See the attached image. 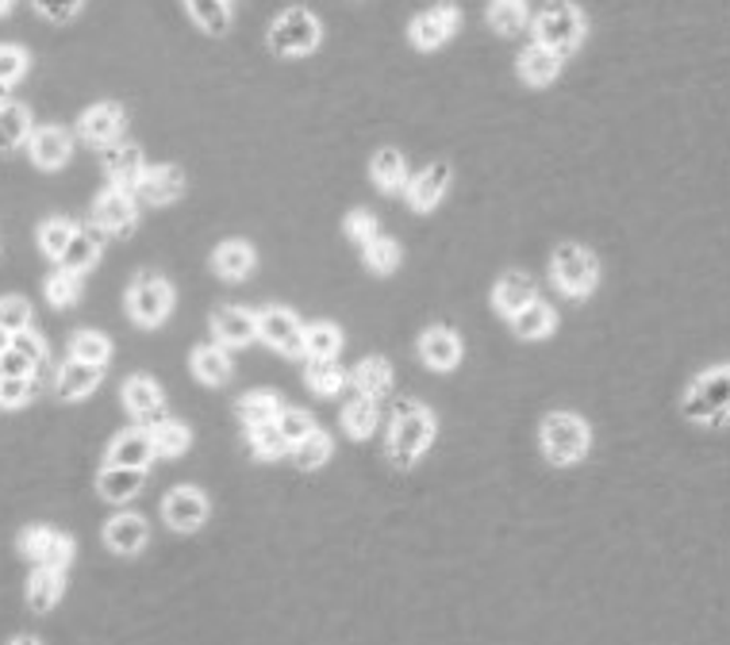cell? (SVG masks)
<instances>
[{
  "label": "cell",
  "instance_id": "cell-28",
  "mask_svg": "<svg viewBox=\"0 0 730 645\" xmlns=\"http://www.w3.org/2000/svg\"><path fill=\"white\" fill-rule=\"evenodd\" d=\"M258 258H254V246L239 243V238H228V243L215 246L212 254V269L223 277V281H246L254 274Z\"/></svg>",
  "mask_w": 730,
  "mask_h": 645
},
{
  "label": "cell",
  "instance_id": "cell-12",
  "mask_svg": "<svg viewBox=\"0 0 730 645\" xmlns=\"http://www.w3.org/2000/svg\"><path fill=\"white\" fill-rule=\"evenodd\" d=\"M123 127H128V112H123L120 104H112V100H104V104H92L89 112L77 120V135L85 138L89 146H112L120 143Z\"/></svg>",
  "mask_w": 730,
  "mask_h": 645
},
{
  "label": "cell",
  "instance_id": "cell-55",
  "mask_svg": "<svg viewBox=\"0 0 730 645\" xmlns=\"http://www.w3.org/2000/svg\"><path fill=\"white\" fill-rule=\"evenodd\" d=\"M31 372H35V362H27L20 349L8 346L4 354H0V377H31Z\"/></svg>",
  "mask_w": 730,
  "mask_h": 645
},
{
  "label": "cell",
  "instance_id": "cell-52",
  "mask_svg": "<svg viewBox=\"0 0 730 645\" xmlns=\"http://www.w3.org/2000/svg\"><path fill=\"white\" fill-rule=\"evenodd\" d=\"M51 538H54V531H51V526H27V531L20 534V549L31 557V561H38V565H43L46 549H51Z\"/></svg>",
  "mask_w": 730,
  "mask_h": 645
},
{
  "label": "cell",
  "instance_id": "cell-58",
  "mask_svg": "<svg viewBox=\"0 0 730 645\" xmlns=\"http://www.w3.org/2000/svg\"><path fill=\"white\" fill-rule=\"evenodd\" d=\"M8 645H38V642H35V638H27V634H23V638H12Z\"/></svg>",
  "mask_w": 730,
  "mask_h": 645
},
{
  "label": "cell",
  "instance_id": "cell-37",
  "mask_svg": "<svg viewBox=\"0 0 730 645\" xmlns=\"http://www.w3.org/2000/svg\"><path fill=\"white\" fill-rule=\"evenodd\" d=\"M331 449H335L331 446V434L316 426L305 442H297V446L289 449V457H292V465H297L300 472H312V469H320V465H328Z\"/></svg>",
  "mask_w": 730,
  "mask_h": 645
},
{
  "label": "cell",
  "instance_id": "cell-30",
  "mask_svg": "<svg viewBox=\"0 0 730 645\" xmlns=\"http://www.w3.org/2000/svg\"><path fill=\"white\" fill-rule=\"evenodd\" d=\"M351 385L358 388V396H369V400H377V396H385L388 388H392V365L385 362V357H362L358 365H354L351 372Z\"/></svg>",
  "mask_w": 730,
  "mask_h": 645
},
{
  "label": "cell",
  "instance_id": "cell-20",
  "mask_svg": "<svg viewBox=\"0 0 730 645\" xmlns=\"http://www.w3.org/2000/svg\"><path fill=\"white\" fill-rule=\"evenodd\" d=\"M212 334L220 346H246V342L258 338V315L246 312V308H215Z\"/></svg>",
  "mask_w": 730,
  "mask_h": 645
},
{
  "label": "cell",
  "instance_id": "cell-17",
  "mask_svg": "<svg viewBox=\"0 0 730 645\" xmlns=\"http://www.w3.org/2000/svg\"><path fill=\"white\" fill-rule=\"evenodd\" d=\"M27 154L38 169H62L74 154V138L66 127H35L27 135Z\"/></svg>",
  "mask_w": 730,
  "mask_h": 645
},
{
  "label": "cell",
  "instance_id": "cell-48",
  "mask_svg": "<svg viewBox=\"0 0 730 645\" xmlns=\"http://www.w3.org/2000/svg\"><path fill=\"white\" fill-rule=\"evenodd\" d=\"M31 326V304L23 297H4L0 300V331L23 334Z\"/></svg>",
  "mask_w": 730,
  "mask_h": 645
},
{
  "label": "cell",
  "instance_id": "cell-49",
  "mask_svg": "<svg viewBox=\"0 0 730 645\" xmlns=\"http://www.w3.org/2000/svg\"><path fill=\"white\" fill-rule=\"evenodd\" d=\"M343 227H346V235H351L358 246H369L373 238L380 235V223H377V215H373V212H365V208H354V212L346 215V223H343Z\"/></svg>",
  "mask_w": 730,
  "mask_h": 645
},
{
  "label": "cell",
  "instance_id": "cell-23",
  "mask_svg": "<svg viewBox=\"0 0 730 645\" xmlns=\"http://www.w3.org/2000/svg\"><path fill=\"white\" fill-rule=\"evenodd\" d=\"M369 177H373V185H377L380 192L396 197V192H403L408 189V181H411L408 158H403L396 146H380V151L373 154V162H369Z\"/></svg>",
  "mask_w": 730,
  "mask_h": 645
},
{
  "label": "cell",
  "instance_id": "cell-25",
  "mask_svg": "<svg viewBox=\"0 0 730 645\" xmlns=\"http://www.w3.org/2000/svg\"><path fill=\"white\" fill-rule=\"evenodd\" d=\"M146 485V469H128V465H104L97 477V492L104 496L108 503H128L143 492Z\"/></svg>",
  "mask_w": 730,
  "mask_h": 645
},
{
  "label": "cell",
  "instance_id": "cell-4",
  "mask_svg": "<svg viewBox=\"0 0 730 645\" xmlns=\"http://www.w3.org/2000/svg\"><path fill=\"white\" fill-rule=\"evenodd\" d=\"M534 43L550 46L554 54H573L585 38V12H580L573 0H546L539 8V15L531 20Z\"/></svg>",
  "mask_w": 730,
  "mask_h": 645
},
{
  "label": "cell",
  "instance_id": "cell-3",
  "mask_svg": "<svg viewBox=\"0 0 730 645\" xmlns=\"http://www.w3.org/2000/svg\"><path fill=\"white\" fill-rule=\"evenodd\" d=\"M539 442L546 461L554 465H580L593 449V431L580 415L573 411H550L539 426Z\"/></svg>",
  "mask_w": 730,
  "mask_h": 645
},
{
  "label": "cell",
  "instance_id": "cell-38",
  "mask_svg": "<svg viewBox=\"0 0 730 645\" xmlns=\"http://www.w3.org/2000/svg\"><path fill=\"white\" fill-rule=\"evenodd\" d=\"M69 357L85 365H108L112 362V338L100 331H77L69 338Z\"/></svg>",
  "mask_w": 730,
  "mask_h": 645
},
{
  "label": "cell",
  "instance_id": "cell-43",
  "mask_svg": "<svg viewBox=\"0 0 730 645\" xmlns=\"http://www.w3.org/2000/svg\"><path fill=\"white\" fill-rule=\"evenodd\" d=\"M343 349V331L335 323L305 326V357H339Z\"/></svg>",
  "mask_w": 730,
  "mask_h": 645
},
{
  "label": "cell",
  "instance_id": "cell-60",
  "mask_svg": "<svg viewBox=\"0 0 730 645\" xmlns=\"http://www.w3.org/2000/svg\"><path fill=\"white\" fill-rule=\"evenodd\" d=\"M4 100H8V85L0 81V104H4Z\"/></svg>",
  "mask_w": 730,
  "mask_h": 645
},
{
  "label": "cell",
  "instance_id": "cell-1",
  "mask_svg": "<svg viewBox=\"0 0 730 645\" xmlns=\"http://www.w3.org/2000/svg\"><path fill=\"white\" fill-rule=\"evenodd\" d=\"M434 442V415L416 400L392 403V426H388V457L396 469H411L427 446Z\"/></svg>",
  "mask_w": 730,
  "mask_h": 645
},
{
  "label": "cell",
  "instance_id": "cell-13",
  "mask_svg": "<svg viewBox=\"0 0 730 645\" xmlns=\"http://www.w3.org/2000/svg\"><path fill=\"white\" fill-rule=\"evenodd\" d=\"M450 181H454L450 162H431V166L419 169V174L411 177L408 189H403V197H408V204L416 208V212H434V208L446 200Z\"/></svg>",
  "mask_w": 730,
  "mask_h": 645
},
{
  "label": "cell",
  "instance_id": "cell-29",
  "mask_svg": "<svg viewBox=\"0 0 730 645\" xmlns=\"http://www.w3.org/2000/svg\"><path fill=\"white\" fill-rule=\"evenodd\" d=\"M100 380H104V365H85L69 357L58 372V396L62 400H85V396L97 392Z\"/></svg>",
  "mask_w": 730,
  "mask_h": 645
},
{
  "label": "cell",
  "instance_id": "cell-6",
  "mask_svg": "<svg viewBox=\"0 0 730 645\" xmlns=\"http://www.w3.org/2000/svg\"><path fill=\"white\" fill-rule=\"evenodd\" d=\"M320 38H323V27L308 8H285V12L269 23L266 43H269V51L281 54V58H305V54H312L316 46H320Z\"/></svg>",
  "mask_w": 730,
  "mask_h": 645
},
{
  "label": "cell",
  "instance_id": "cell-47",
  "mask_svg": "<svg viewBox=\"0 0 730 645\" xmlns=\"http://www.w3.org/2000/svg\"><path fill=\"white\" fill-rule=\"evenodd\" d=\"M77 297H81V277L69 274V269H58V274L46 281V300H51L54 308L77 304Z\"/></svg>",
  "mask_w": 730,
  "mask_h": 645
},
{
  "label": "cell",
  "instance_id": "cell-50",
  "mask_svg": "<svg viewBox=\"0 0 730 645\" xmlns=\"http://www.w3.org/2000/svg\"><path fill=\"white\" fill-rule=\"evenodd\" d=\"M35 396L31 377H0V408H23Z\"/></svg>",
  "mask_w": 730,
  "mask_h": 645
},
{
  "label": "cell",
  "instance_id": "cell-56",
  "mask_svg": "<svg viewBox=\"0 0 730 645\" xmlns=\"http://www.w3.org/2000/svg\"><path fill=\"white\" fill-rule=\"evenodd\" d=\"M12 349H20L23 357H27V362H43V354H46V346H43V338H35V334H12Z\"/></svg>",
  "mask_w": 730,
  "mask_h": 645
},
{
  "label": "cell",
  "instance_id": "cell-11",
  "mask_svg": "<svg viewBox=\"0 0 730 645\" xmlns=\"http://www.w3.org/2000/svg\"><path fill=\"white\" fill-rule=\"evenodd\" d=\"M92 223H97L104 235H123L128 238L131 231L139 227V200L135 192H123V189H108L100 192L97 208H92Z\"/></svg>",
  "mask_w": 730,
  "mask_h": 645
},
{
  "label": "cell",
  "instance_id": "cell-42",
  "mask_svg": "<svg viewBox=\"0 0 730 645\" xmlns=\"http://www.w3.org/2000/svg\"><path fill=\"white\" fill-rule=\"evenodd\" d=\"M74 231H77L74 220H66V215H54V220H46L43 227H38V251H43L46 258L58 262L62 254H66V246H69V238H74Z\"/></svg>",
  "mask_w": 730,
  "mask_h": 645
},
{
  "label": "cell",
  "instance_id": "cell-8",
  "mask_svg": "<svg viewBox=\"0 0 730 645\" xmlns=\"http://www.w3.org/2000/svg\"><path fill=\"white\" fill-rule=\"evenodd\" d=\"M457 27H462V12H457V4L442 0V4L423 8V12L411 20L408 38L416 51H439V46H446L450 38L457 35Z\"/></svg>",
  "mask_w": 730,
  "mask_h": 645
},
{
  "label": "cell",
  "instance_id": "cell-57",
  "mask_svg": "<svg viewBox=\"0 0 730 645\" xmlns=\"http://www.w3.org/2000/svg\"><path fill=\"white\" fill-rule=\"evenodd\" d=\"M8 346H12V334H8V331H0V354H4Z\"/></svg>",
  "mask_w": 730,
  "mask_h": 645
},
{
  "label": "cell",
  "instance_id": "cell-14",
  "mask_svg": "<svg viewBox=\"0 0 730 645\" xmlns=\"http://www.w3.org/2000/svg\"><path fill=\"white\" fill-rule=\"evenodd\" d=\"M123 408L146 426L162 423L166 419V396H162L158 380L146 377V372H135V377L123 380Z\"/></svg>",
  "mask_w": 730,
  "mask_h": 645
},
{
  "label": "cell",
  "instance_id": "cell-32",
  "mask_svg": "<svg viewBox=\"0 0 730 645\" xmlns=\"http://www.w3.org/2000/svg\"><path fill=\"white\" fill-rule=\"evenodd\" d=\"M62 588H66L62 572H58V569H46V565H38V569L31 572V580H27V603H31V611L46 615V611H51L54 603L62 600Z\"/></svg>",
  "mask_w": 730,
  "mask_h": 645
},
{
  "label": "cell",
  "instance_id": "cell-34",
  "mask_svg": "<svg viewBox=\"0 0 730 645\" xmlns=\"http://www.w3.org/2000/svg\"><path fill=\"white\" fill-rule=\"evenodd\" d=\"M31 135V112L23 104H0V154H12L27 143Z\"/></svg>",
  "mask_w": 730,
  "mask_h": 645
},
{
  "label": "cell",
  "instance_id": "cell-19",
  "mask_svg": "<svg viewBox=\"0 0 730 645\" xmlns=\"http://www.w3.org/2000/svg\"><path fill=\"white\" fill-rule=\"evenodd\" d=\"M531 300H539V289H534V277L523 274V269H508V274L496 281L493 289V304L496 312H504L511 320L516 312H523Z\"/></svg>",
  "mask_w": 730,
  "mask_h": 645
},
{
  "label": "cell",
  "instance_id": "cell-26",
  "mask_svg": "<svg viewBox=\"0 0 730 645\" xmlns=\"http://www.w3.org/2000/svg\"><path fill=\"white\" fill-rule=\"evenodd\" d=\"M557 74H562V54H554L550 46L534 43L519 54V77H523V85H531V89H546V85H554Z\"/></svg>",
  "mask_w": 730,
  "mask_h": 645
},
{
  "label": "cell",
  "instance_id": "cell-45",
  "mask_svg": "<svg viewBox=\"0 0 730 645\" xmlns=\"http://www.w3.org/2000/svg\"><path fill=\"white\" fill-rule=\"evenodd\" d=\"M251 449H254V457H262V461H277V457L289 454V442H285V434L277 431V423H266V426H254L251 431Z\"/></svg>",
  "mask_w": 730,
  "mask_h": 645
},
{
  "label": "cell",
  "instance_id": "cell-16",
  "mask_svg": "<svg viewBox=\"0 0 730 645\" xmlns=\"http://www.w3.org/2000/svg\"><path fill=\"white\" fill-rule=\"evenodd\" d=\"M181 192H185V174L177 166H146L135 185V197L154 208L174 204Z\"/></svg>",
  "mask_w": 730,
  "mask_h": 645
},
{
  "label": "cell",
  "instance_id": "cell-39",
  "mask_svg": "<svg viewBox=\"0 0 730 645\" xmlns=\"http://www.w3.org/2000/svg\"><path fill=\"white\" fill-rule=\"evenodd\" d=\"M377 419H380L377 415V400H369V396H354V400L343 408L346 434H351V438H358V442H365L373 431H377Z\"/></svg>",
  "mask_w": 730,
  "mask_h": 645
},
{
  "label": "cell",
  "instance_id": "cell-9",
  "mask_svg": "<svg viewBox=\"0 0 730 645\" xmlns=\"http://www.w3.org/2000/svg\"><path fill=\"white\" fill-rule=\"evenodd\" d=\"M258 338L269 349L285 357H305V323L297 320V312L289 308H262L258 312Z\"/></svg>",
  "mask_w": 730,
  "mask_h": 645
},
{
  "label": "cell",
  "instance_id": "cell-18",
  "mask_svg": "<svg viewBox=\"0 0 730 645\" xmlns=\"http://www.w3.org/2000/svg\"><path fill=\"white\" fill-rule=\"evenodd\" d=\"M419 357H423L427 369L450 372L462 362V338H457L450 326H431V331L419 334Z\"/></svg>",
  "mask_w": 730,
  "mask_h": 645
},
{
  "label": "cell",
  "instance_id": "cell-33",
  "mask_svg": "<svg viewBox=\"0 0 730 645\" xmlns=\"http://www.w3.org/2000/svg\"><path fill=\"white\" fill-rule=\"evenodd\" d=\"M488 27L500 31V35H523L531 27V8L527 0H493L488 4Z\"/></svg>",
  "mask_w": 730,
  "mask_h": 645
},
{
  "label": "cell",
  "instance_id": "cell-53",
  "mask_svg": "<svg viewBox=\"0 0 730 645\" xmlns=\"http://www.w3.org/2000/svg\"><path fill=\"white\" fill-rule=\"evenodd\" d=\"M69 561H74V538H69V534H58V531H54L51 549H46L43 565H46V569L66 572V565H69Z\"/></svg>",
  "mask_w": 730,
  "mask_h": 645
},
{
  "label": "cell",
  "instance_id": "cell-10",
  "mask_svg": "<svg viewBox=\"0 0 730 645\" xmlns=\"http://www.w3.org/2000/svg\"><path fill=\"white\" fill-rule=\"evenodd\" d=\"M162 519H166L169 531L177 534H192L208 523V496L200 488H174V492L162 500Z\"/></svg>",
  "mask_w": 730,
  "mask_h": 645
},
{
  "label": "cell",
  "instance_id": "cell-2",
  "mask_svg": "<svg viewBox=\"0 0 730 645\" xmlns=\"http://www.w3.org/2000/svg\"><path fill=\"white\" fill-rule=\"evenodd\" d=\"M681 415H685L688 423H700V426H723L727 423L730 419V362L700 372V377L685 388Z\"/></svg>",
  "mask_w": 730,
  "mask_h": 645
},
{
  "label": "cell",
  "instance_id": "cell-41",
  "mask_svg": "<svg viewBox=\"0 0 730 645\" xmlns=\"http://www.w3.org/2000/svg\"><path fill=\"white\" fill-rule=\"evenodd\" d=\"M189 15L208 31V35H223L231 27V8L228 0H185Z\"/></svg>",
  "mask_w": 730,
  "mask_h": 645
},
{
  "label": "cell",
  "instance_id": "cell-27",
  "mask_svg": "<svg viewBox=\"0 0 730 645\" xmlns=\"http://www.w3.org/2000/svg\"><path fill=\"white\" fill-rule=\"evenodd\" d=\"M154 438H151V431H123V434H115V442H112V449H108V465H128V469H146V465L154 461Z\"/></svg>",
  "mask_w": 730,
  "mask_h": 645
},
{
  "label": "cell",
  "instance_id": "cell-54",
  "mask_svg": "<svg viewBox=\"0 0 730 645\" xmlns=\"http://www.w3.org/2000/svg\"><path fill=\"white\" fill-rule=\"evenodd\" d=\"M31 4H35L38 12L46 15V20L62 23V20H74V15H77V8H81L85 0H31Z\"/></svg>",
  "mask_w": 730,
  "mask_h": 645
},
{
  "label": "cell",
  "instance_id": "cell-7",
  "mask_svg": "<svg viewBox=\"0 0 730 645\" xmlns=\"http://www.w3.org/2000/svg\"><path fill=\"white\" fill-rule=\"evenodd\" d=\"M128 312L139 326H162L174 312V285L158 274H139L128 289Z\"/></svg>",
  "mask_w": 730,
  "mask_h": 645
},
{
  "label": "cell",
  "instance_id": "cell-21",
  "mask_svg": "<svg viewBox=\"0 0 730 645\" xmlns=\"http://www.w3.org/2000/svg\"><path fill=\"white\" fill-rule=\"evenodd\" d=\"M100 246H104V231L97 227V223H89V227H77L74 238H69L66 254H62V269H69V274H89L92 266H97L100 258Z\"/></svg>",
  "mask_w": 730,
  "mask_h": 645
},
{
  "label": "cell",
  "instance_id": "cell-59",
  "mask_svg": "<svg viewBox=\"0 0 730 645\" xmlns=\"http://www.w3.org/2000/svg\"><path fill=\"white\" fill-rule=\"evenodd\" d=\"M12 4H15V0H0V15H8V12H12Z\"/></svg>",
  "mask_w": 730,
  "mask_h": 645
},
{
  "label": "cell",
  "instance_id": "cell-22",
  "mask_svg": "<svg viewBox=\"0 0 730 645\" xmlns=\"http://www.w3.org/2000/svg\"><path fill=\"white\" fill-rule=\"evenodd\" d=\"M231 372H235V365H231L228 346H220V342H204V346L192 349V377H197L200 385L223 388L231 380Z\"/></svg>",
  "mask_w": 730,
  "mask_h": 645
},
{
  "label": "cell",
  "instance_id": "cell-35",
  "mask_svg": "<svg viewBox=\"0 0 730 645\" xmlns=\"http://www.w3.org/2000/svg\"><path fill=\"white\" fill-rule=\"evenodd\" d=\"M554 326H557L554 308L542 304V300H531L523 312L511 315V331H516L519 338H546V334H554Z\"/></svg>",
  "mask_w": 730,
  "mask_h": 645
},
{
  "label": "cell",
  "instance_id": "cell-5",
  "mask_svg": "<svg viewBox=\"0 0 730 645\" xmlns=\"http://www.w3.org/2000/svg\"><path fill=\"white\" fill-rule=\"evenodd\" d=\"M550 269H554L557 289H562L565 297H573V300H588L596 292V285H600V262H596V254L588 251V246H580V243L557 246Z\"/></svg>",
  "mask_w": 730,
  "mask_h": 645
},
{
  "label": "cell",
  "instance_id": "cell-51",
  "mask_svg": "<svg viewBox=\"0 0 730 645\" xmlns=\"http://www.w3.org/2000/svg\"><path fill=\"white\" fill-rule=\"evenodd\" d=\"M23 69H27V54L12 43H0V81L12 89V85L23 77Z\"/></svg>",
  "mask_w": 730,
  "mask_h": 645
},
{
  "label": "cell",
  "instance_id": "cell-40",
  "mask_svg": "<svg viewBox=\"0 0 730 645\" xmlns=\"http://www.w3.org/2000/svg\"><path fill=\"white\" fill-rule=\"evenodd\" d=\"M151 438H154V454H158V457H181L185 449L192 446L189 426L174 423V419H162V423H154L151 426Z\"/></svg>",
  "mask_w": 730,
  "mask_h": 645
},
{
  "label": "cell",
  "instance_id": "cell-24",
  "mask_svg": "<svg viewBox=\"0 0 730 645\" xmlns=\"http://www.w3.org/2000/svg\"><path fill=\"white\" fill-rule=\"evenodd\" d=\"M146 538H151V531H146V519L143 515H131V511H123V515L108 519L104 526V542L112 554H139V549L146 546Z\"/></svg>",
  "mask_w": 730,
  "mask_h": 645
},
{
  "label": "cell",
  "instance_id": "cell-36",
  "mask_svg": "<svg viewBox=\"0 0 730 645\" xmlns=\"http://www.w3.org/2000/svg\"><path fill=\"white\" fill-rule=\"evenodd\" d=\"M239 419H243L246 431H254V426H266V423H277V415H281V400H277L274 392H246L243 400L235 403Z\"/></svg>",
  "mask_w": 730,
  "mask_h": 645
},
{
  "label": "cell",
  "instance_id": "cell-44",
  "mask_svg": "<svg viewBox=\"0 0 730 645\" xmlns=\"http://www.w3.org/2000/svg\"><path fill=\"white\" fill-rule=\"evenodd\" d=\"M362 258H365V269H369V274L388 277V274H396V266H400V243L377 235L369 246H362Z\"/></svg>",
  "mask_w": 730,
  "mask_h": 645
},
{
  "label": "cell",
  "instance_id": "cell-15",
  "mask_svg": "<svg viewBox=\"0 0 730 645\" xmlns=\"http://www.w3.org/2000/svg\"><path fill=\"white\" fill-rule=\"evenodd\" d=\"M100 162H104V169H108V181H112L115 189H123V192H135L139 177H143V169H146L143 151H139L135 143H123V138L120 143H112V146H104Z\"/></svg>",
  "mask_w": 730,
  "mask_h": 645
},
{
  "label": "cell",
  "instance_id": "cell-46",
  "mask_svg": "<svg viewBox=\"0 0 730 645\" xmlns=\"http://www.w3.org/2000/svg\"><path fill=\"white\" fill-rule=\"evenodd\" d=\"M277 431L285 434V442H289V449H292L297 442H305L308 434L316 431V419L300 408H281V415H277Z\"/></svg>",
  "mask_w": 730,
  "mask_h": 645
},
{
  "label": "cell",
  "instance_id": "cell-31",
  "mask_svg": "<svg viewBox=\"0 0 730 645\" xmlns=\"http://www.w3.org/2000/svg\"><path fill=\"white\" fill-rule=\"evenodd\" d=\"M305 380L316 396H339L351 380V372L339 365V357H312L305 369Z\"/></svg>",
  "mask_w": 730,
  "mask_h": 645
}]
</instances>
